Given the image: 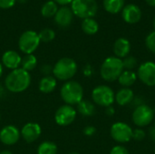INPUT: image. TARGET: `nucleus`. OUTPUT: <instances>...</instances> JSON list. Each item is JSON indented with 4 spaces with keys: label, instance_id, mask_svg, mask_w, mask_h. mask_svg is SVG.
<instances>
[{
    "label": "nucleus",
    "instance_id": "obj_19",
    "mask_svg": "<svg viewBox=\"0 0 155 154\" xmlns=\"http://www.w3.org/2000/svg\"><path fill=\"white\" fill-rule=\"evenodd\" d=\"M57 85V81L54 76L45 75L41 78L39 82V90L43 93H50L54 91Z\"/></svg>",
    "mask_w": 155,
    "mask_h": 154
},
{
    "label": "nucleus",
    "instance_id": "obj_3",
    "mask_svg": "<svg viewBox=\"0 0 155 154\" xmlns=\"http://www.w3.org/2000/svg\"><path fill=\"white\" fill-rule=\"evenodd\" d=\"M62 100L68 105H77L84 99V88L76 81L65 82L60 90Z\"/></svg>",
    "mask_w": 155,
    "mask_h": 154
},
{
    "label": "nucleus",
    "instance_id": "obj_17",
    "mask_svg": "<svg viewBox=\"0 0 155 154\" xmlns=\"http://www.w3.org/2000/svg\"><path fill=\"white\" fill-rule=\"evenodd\" d=\"M114 53L116 57L122 59L128 56L131 51V44L128 39L124 37L118 38L114 44Z\"/></svg>",
    "mask_w": 155,
    "mask_h": 154
},
{
    "label": "nucleus",
    "instance_id": "obj_44",
    "mask_svg": "<svg viewBox=\"0 0 155 154\" xmlns=\"http://www.w3.org/2000/svg\"><path fill=\"white\" fill-rule=\"evenodd\" d=\"M154 127H155V121H154Z\"/></svg>",
    "mask_w": 155,
    "mask_h": 154
},
{
    "label": "nucleus",
    "instance_id": "obj_16",
    "mask_svg": "<svg viewBox=\"0 0 155 154\" xmlns=\"http://www.w3.org/2000/svg\"><path fill=\"white\" fill-rule=\"evenodd\" d=\"M73 11L67 6H63L56 12L54 15V22L62 28L68 27L73 21Z\"/></svg>",
    "mask_w": 155,
    "mask_h": 154
},
{
    "label": "nucleus",
    "instance_id": "obj_24",
    "mask_svg": "<svg viewBox=\"0 0 155 154\" xmlns=\"http://www.w3.org/2000/svg\"><path fill=\"white\" fill-rule=\"evenodd\" d=\"M58 148L56 144L50 141L43 142L37 148V154H56Z\"/></svg>",
    "mask_w": 155,
    "mask_h": 154
},
{
    "label": "nucleus",
    "instance_id": "obj_41",
    "mask_svg": "<svg viewBox=\"0 0 155 154\" xmlns=\"http://www.w3.org/2000/svg\"><path fill=\"white\" fill-rule=\"evenodd\" d=\"M153 28H154V31H155V16H154V18H153Z\"/></svg>",
    "mask_w": 155,
    "mask_h": 154
},
{
    "label": "nucleus",
    "instance_id": "obj_26",
    "mask_svg": "<svg viewBox=\"0 0 155 154\" xmlns=\"http://www.w3.org/2000/svg\"><path fill=\"white\" fill-rule=\"evenodd\" d=\"M58 11L57 4L54 1H47L41 9V14L45 17H52L54 16L56 12Z\"/></svg>",
    "mask_w": 155,
    "mask_h": 154
},
{
    "label": "nucleus",
    "instance_id": "obj_23",
    "mask_svg": "<svg viewBox=\"0 0 155 154\" xmlns=\"http://www.w3.org/2000/svg\"><path fill=\"white\" fill-rule=\"evenodd\" d=\"M82 29L83 31L89 35L95 34L99 30L98 23L93 18H86L84 19L82 22Z\"/></svg>",
    "mask_w": 155,
    "mask_h": 154
},
{
    "label": "nucleus",
    "instance_id": "obj_27",
    "mask_svg": "<svg viewBox=\"0 0 155 154\" xmlns=\"http://www.w3.org/2000/svg\"><path fill=\"white\" fill-rule=\"evenodd\" d=\"M38 36H39V39L41 42L49 43L54 39L55 33L54 30H52L50 28H45V29L40 31V33L38 34Z\"/></svg>",
    "mask_w": 155,
    "mask_h": 154
},
{
    "label": "nucleus",
    "instance_id": "obj_32",
    "mask_svg": "<svg viewBox=\"0 0 155 154\" xmlns=\"http://www.w3.org/2000/svg\"><path fill=\"white\" fill-rule=\"evenodd\" d=\"M16 0H0V8L8 9L14 6Z\"/></svg>",
    "mask_w": 155,
    "mask_h": 154
},
{
    "label": "nucleus",
    "instance_id": "obj_31",
    "mask_svg": "<svg viewBox=\"0 0 155 154\" xmlns=\"http://www.w3.org/2000/svg\"><path fill=\"white\" fill-rule=\"evenodd\" d=\"M110 154H130L129 153V151L124 147V146H122V145H116L114 146Z\"/></svg>",
    "mask_w": 155,
    "mask_h": 154
},
{
    "label": "nucleus",
    "instance_id": "obj_14",
    "mask_svg": "<svg viewBox=\"0 0 155 154\" xmlns=\"http://www.w3.org/2000/svg\"><path fill=\"white\" fill-rule=\"evenodd\" d=\"M122 16L124 22L128 24H136L142 18V10L134 4H128L122 10Z\"/></svg>",
    "mask_w": 155,
    "mask_h": 154
},
{
    "label": "nucleus",
    "instance_id": "obj_39",
    "mask_svg": "<svg viewBox=\"0 0 155 154\" xmlns=\"http://www.w3.org/2000/svg\"><path fill=\"white\" fill-rule=\"evenodd\" d=\"M0 154H13L10 151H7V150H5V151H3V152H1Z\"/></svg>",
    "mask_w": 155,
    "mask_h": 154
},
{
    "label": "nucleus",
    "instance_id": "obj_11",
    "mask_svg": "<svg viewBox=\"0 0 155 154\" xmlns=\"http://www.w3.org/2000/svg\"><path fill=\"white\" fill-rule=\"evenodd\" d=\"M138 79L147 86H155V63L147 61L143 63L137 70Z\"/></svg>",
    "mask_w": 155,
    "mask_h": 154
},
{
    "label": "nucleus",
    "instance_id": "obj_10",
    "mask_svg": "<svg viewBox=\"0 0 155 154\" xmlns=\"http://www.w3.org/2000/svg\"><path fill=\"white\" fill-rule=\"evenodd\" d=\"M76 115L77 112L72 105L64 104L56 110L54 121L59 126H68L74 122Z\"/></svg>",
    "mask_w": 155,
    "mask_h": 154
},
{
    "label": "nucleus",
    "instance_id": "obj_33",
    "mask_svg": "<svg viewBox=\"0 0 155 154\" xmlns=\"http://www.w3.org/2000/svg\"><path fill=\"white\" fill-rule=\"evenodd\" d=\"M95 132H96V129L94 126H92V125L86 126L84 129V131H83L84 134L86 135V136H92V135H94L95 133Z\"/></svg>",
    "mask_w": 155,
    "mask_h": 154
},
{
    "label": "nucleus",
    "instance_id": "obj_1",
    "mask_svg": "<svg viewBox=\"0 0 155 154\" xmlns=\"http://www.w3.org/2000/svg\"><path fill=\"white\" fill-rule=\"evenodd\" d=\"M31 84V75L21 67L12 70L5 80V88L15 93L25 91Z\"/></svg>",
    "mask_w": 155,
    "mask_h": 154
},
{
    "label": "nucleus",
    "instance_id": "obj_25",
    "mask_svg": "<svg viewBox=\"0 0 155 154\" xmlns=\"http://www.w3.org/2000/svg\"><path fill=\"white\" fill-rule=\"evenodd\" d=\"M37 64V59L36 57L31 54H25L23 58H22V62H21V68L25 70L26 72H30L32 70H34Z\"/></svg>",
    "mask_w": 155,
    "mask_h": 154
},
{
    "label": "nucleus",
    "instance_id": "obj_18",
    "mask_svg": "<svg viewBox=\"0 0 155 154\" xmlns=\"http://www.w3.org/2000/svg\"><path fill=\"white\" fill-rule=\"evenodd\" d=\"M134 100V93L131 88L123 87L115 93V101L120 106L130 104Z\"/></svg>",
    "mask_w": 155,
    "mask_h": 154
},
{
    "label": "nucleus",
    "instance_id": "obj_40",
    "mask_svg": "<svg viewBox=\"0 0 155 154\" xmlns=\"http://www.w3.org/2000/svg\"><path fill=\"white\" fill-rule=\"evenodd\" d=\"M3 71H4V69H3V64L0 63V77H1L2 74H3Z\"/></svg>",
    "mask_w": 155,
    "mask_h": 154
},
{
    "label": "nucleus",
    "instance_id": "obj_22",
    "mask_svg": "<svg viewBox=\"0 0 155 154\" xmlns=\"http://www.w3.org/2000/svg\"><path fill=\"white\" fill-rule=\"evenodd\" d=\"M125 0H104V7L110 14H118L124 7Z\"/></svg>",
    "mask_w": 155,
    "mask_h": 154
},
{
    "label": "nucleus",
    "instance_id": "obj_5",
    "mask_svg": "<svg viewBox=\"0 0 155 154\" xmlns=\"http://www.w3.org/2000/svg\"><path fill=\"white\" fill-rule=\"evenodd\" d=\"M71 4L73 14L83 19L93 18L98 9L95 0H73Z\"/></svg>",
    "mask_w": 155,
    "mask_h": 154
},
{
    "label": "nucleus",
    "instance_id": "obj_29",
    "mask_svg": "<svg viewBox=\"0 0 155 154\" xmlns=\"http://www.w3.org/2000/svg\"><path fill=\"white\" fill-rule=\"evenodd\" d=\"M145 45L150 52L155 54V31H153L146 36Z\"/></svg>",
    "mask_w": 155,
    "mask_h": 154
},
{
    "label": "nucleus",
    "instance_id": "obj_21",
    "mask_svg": "<svg viewBox=\"0 0 155 154\" xmlns=\"http://www.w3.org/2000/svg\"><path fill=\"white\" fill-rule=\"evenodd\" d=\"M81 115L84 117H90L94 114L95 113V106L94 104L88 100H82L77 104V111Z\"/></svg>",
    "mask_w": 155,
    "mask_h": 154
},
{
    "label": "nucleus",
    "instance_id": "obj_38",
    "mask_svg": "<svg viewBox=\"0 0 155 154\" xmlns=\"http://www.w3.org/2000/svg\"><path fill=\"white\" fill-rule=\"evenodd\" d=\"M146 3L151 5V6H155V0H145Z\"/></svg>",
    "mask_w": 155,
    "mask_h": 154
},
{
    "label": "nucleus",
    "instance_id": "obj_46",
    "mask_svg": "<svg viewBox=\"0 0 155 154\" xmlns=\"http://www.w3.org/2000/svg\"><path fill=\"white\" fill-rule=\"evenodd\" d=\"M154 154H155V150H154Z\"/></svg>",
    "mask_w": 155,
    "mask_h": 154
},
{
    "label": "nucleus",
    "instance_id": "obj_15",
    "mask_svg": "<svg viewBox=\"0 0 155 154\" xmlns=\"http://www.w3.org/2000/svg\"><path fill=\"white\" fill-rule=\"evenodd\" d=\"M22 57L20 54L13 50L5 51L2 55V64L8 69L15 70L21 66Z\"/></svg>",
    "mask_w": 155,
    "mask_h": 154
},
{
    "label": "nucleus",
    "instance_id": "obj_30",
    "mask_svg": "<svg viewBox=\"0 0 155 154\" xmlns=\"http://www.w3.org/2000/svg\"><path fill=\"white\" fill-rule=\"evenodd\" d=\"M146 137L145 132L142 128H136L133 131V139L137 142L143 141Z\"/></svg>",
    "mask_w": 155,
    "mask_h": 154
},
{
    "label": "nucleus",
    "instance_id": "obj_42",
    "mask_svg": "<svg viewBox=\"0 0 155 154\" xmlns=\"http://www.w3.org/2000/svg\"><path fill=\"white\" fill-rule=\"evenodd\" d=\"M18 1H19V2H22V3H25L26 0H18Z\"/></svg>",
    "mask_w": 155,
    "mask_h": 154
},
{
    "label": "nucleus",
    "instance_id": "obj_34",
    "mask_svg": "<svg viewBox=\"0 0 155 154\" xmlns=\"http://www.w3.org/2000/svg\"><path fill=\"white\" fill-rule=\"evenodd\" d=\"M41 72L43 74H45V76L50 75V74L53 72V67H51V65H49V64H44L41 67Z\"/></svg>",
    "mask_w": 155,
    "mask_h": 154
},
{
    "label": "nucleus",
    "instance_id": "obj_4",
    "mask_svg": "<svg viewBox=\"0 0 155 154\" xmlns=\"http://www.w3.org/2000/svg\"><path fill=\"white\" fill-rule=\"evenodd\" d=\"M52 73L56 80L70 81L77 73V64L72 58H61L53 66Z\"/></svg>",
    "mask_w": 155,
    "mask_h": 154
},
{
    "label": "nucleus",
    "instance_id": "obj_45",
    "mask_svg": "<svg viewBox=\"0 0 155 154\" xmlns=\"http://www.w3.org/2000/svg\"><path fill=\"white\" fill-rule=\"evenodd\" d=\"M0 120H1V116H0Z\"/></svg>",
    "mask_w": 155,
    "mask_h": 154
},
{
    "label": "nucleus",
    "instance_id": "obj_28",
    "mask_svg": "<svg viewBox=\"0 0 155 154\" xmlns=\"http://www.w3.org/2000/svg\"><path fill=\"white\" fill-rule=\"evenodd\" d=\"M123 64L124 70L133 71V69L137 66V59L134 56H126L123 60Z\"/></svg>",
    "mask_w": 155,
    "mask_h": 154
},
{
    "label": "nucleus",
    "instance_id": "obj_8",
    "mask_svg": "<svg viewBox=\"0 0 155 154\" xmlns=\"http://www.w3.org/2000/svg\"><path fill=\"white\" fill-rule=\"evenodd\" d=\"M154 119V111L147 104H141L137 106L133 112V123L138 127H145L149 125Z\"/></svg>",
    "mask_w": 155,
    "mask_h": 154
},
{
    "label": "nucleus",
    "instance_id": "obj_6",
    "mask_svg": "<svg viewBox=\"0 0 155 154\" xmlns=\"http://www.w3.org/2000/svg\"><path fill=\"white\" fill-rule=\"evenodd\" d=\"M93 102L102 107L112 106L115 101V93L114 90L108 85H98L92 92Z\"/></svg>",
    "mask_w": 155,
    "mask_h": 154
},
{
    "label": "nucleus",
    "instance_id": "obj_13",
    "mask_svg": "<svg viewBox=\"0 0 155 154\" xmlns=\"http://www.w3.org/2000/svg\"><path fill=\"white\" fill-rule=\"evenodd\" d=\"M23 140L28 143L35 142L42 133V128L37 123H27L20 131Z\"/></svg>",
    "mask_w": 155,
    "mask_h": 154
},
{
    "label": "nucleus",
    "instance_id": "obj_43",
    "mask_svg": "<svg viewBox=\"0 0 155 154\" xmlns=\"http://www.w3.org/2000/svg\"><path fill=\"white\" fill-rule=\"evenodd\" d=\"M69 154H79L78 152H70Z\"/></svg>",
    "mask_w": 155,
    "mask_h": 154
},
{
    "label": "nucleus",
    "instance_id": "obj_2",
    "mask_svg": "<svg viewBox=\"0 0 155 154\" xmlns=\"http://www.w3.org/2000/svg\"><path fill=\"white\" fill-rule=\"evenodd\" d=\"M124 70L122 59L116 56H109L103 62L100 68V74L104 81L114 82L118 80Z\"/></svg>",
    "mask_w": 155,
    "mask_h": 154
},
{
    "label": "nucleus",
    "instance_id": "obj_7",
    "mask_svg": "<svg viewBox=\"0 0 155 154\" xmlns=\"http://www.w3.org/2000/svg\"><path fill=\"white\" fill-rule=\"evenodd\" d=\"M40 42L41 41L36 32L27 30L20 35L18 40V47L25 54H31L38 48Z\"/></svg>",
    "mask_w": 155,
    "mask_h": 154
},
{
    "label": "nucleus",
    "instance_id": "obj_36",
    "mask_svg": "<svg viewBox=\"0 0 155 154\" xmlns=\"http://www.w3.org/2000/svg\"><path fill=\"white\" fill-rule=\"evenodd\" d=\"M54 2L58 5H68V4H71L73 2V0H54Z\"/></svg>",
    "mask_w": 155,
    "mask_h": 154
},
{
    "label": "nucleus",
    "instance_id": "obj_9",
    "mask_svg": "<svg viewBox=\"0 0 155 154\" xmlns=\"http://www.w3.org/2000/svg\"><path fill=\"white\" fill-rule=\"evenodd\" d=\"M133 129L130 125L124 122L114 123L111 129V137L119 143H126L133 139Z\"/></svg>",
    "mask_w": 155,
    "mask_h": 154
},
{
    "label": "nucleus",
    "instance_id": "obj_12",
    "mask_svg": "<svg viewBox=\"0 0 155 154\" xmlns=\"http://www.w3.org/2000/svg\"><path fill=\"white\" fill-rule=\"evenodd\" d=\"M21 137L20 131L14 125H6L0 131V142L5 145L15 144Z\"/></svg>",
    "mask_w": 155,
    "mask_h": 154
},
{
    "label": "nucleus",
    "instance_id": "obj_37",
    "mask_svg": "<svg viewBox=\"0 0 155 154\" xmlns=\"http://www.w3.org/2000/svg\"><path fill=\"white\" fill-rule=\"evenodd\" d=\"M149 135H150V138L152 139L153 142L155 143V127H152L149 131Z\"/></svg>",
    "mask_w": 155,
    "mask_h": 154
},
{
    "label": "nucleus",
    "instance_id": "obj_35",
    "mask_svg": "<svg viewBox=\"0 0 155 154\" xmlns=\"http://www.w3.org/2000/svg\"><path fill=\"white\" fill-rule=\"evenodd\" d=\"M114 113H115V110H114V108L113 106H108V107H106V109H105V114H106V115H108V116H113V115L114 114Z\"/></svg>",
    "mask_w": 155,
    "mask_h": 154
},
{
    "label": "nucleus",
    "instance_id": "obj_20",
    "mask_svg": "<svg viewBox=\"0 0 155 154\" xmlns=\"http://www.w3.org/2000/svg\"><path fill=\"white\" fill-rule=\"evenodd\" d=\"M137 79H138L137 74L134 71L124 70V72L121 74L117 81L123 87L129 88L135 84Z\"/></svg>",
    "mask_w": 155,
    "mask_h": 154
}]
</instances>
